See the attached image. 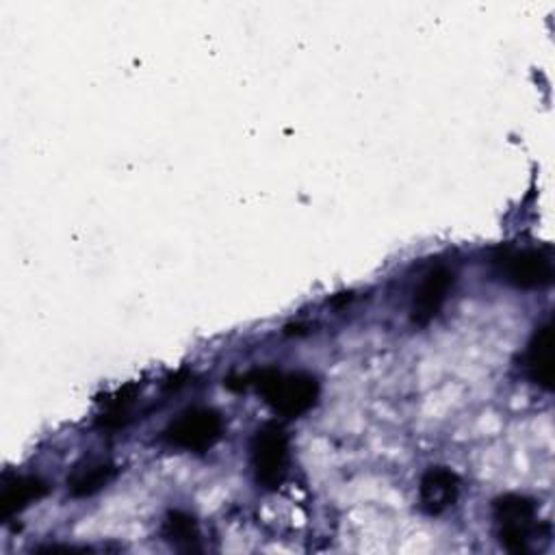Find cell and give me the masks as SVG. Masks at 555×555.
<instances>
[{
  "instance_id": "30bf717a",
  "label": "cell",
  "mask_w": 555,
  "mask_h": 555,
  "mask_svg": "<svg viewBox=\"0 0 555 555\" xmlns=\"http://www.w3.org/2000/svg\"><path fill=\"white\" fill-rule=\"evenodd\" d=\"M117 475L115 464L111 462H91L85 466H78L72 477L67 479V490L72 496H91L98 490L106 488Z\"/></svg>"
},
{
  "instance_id": "9c48e42d",
  "label": "cell",
  "mask_w": 555,
  "mask_h": 555,
  "mask_svg": "<svg viewBox=\"0 0 555 555\" xmlns=\"http://www.w3.org/2000/svg\"><path fill=\"white\" fill-rule=\"evenodd\" d=\"M525 371L535 386L544 390L553 388L555 366H553V325L551 323H544L533 332L525 351Z\"/></svg>"
},
{
  "instance_id": "7a4b0ae2",
  "label": "cell",
  "mask_w": 555,
  "mask_h": 555,
  "mask_svg": "<svg viewBox=\"0 0 555 555\" xmlns=\"http://www.w3.org/2000/svg\"><path fill=\"white\" fill-rule=\"evenodd\" d=\"M496 535L505 551L529 553L535 538L542 535L538 522V505L525 494H503L492 503ZM548 533H544L546 538Z\"/></svg>"
},
{
  "instance_id": "8fae6325",
  "label": "cell",
  "mask_w": 555,
  "mask_h": 555,
  "mask_svg": "<svg viewBox=\"0 0 555 555\" xmlns=\"http://www.w3.org/2000/svg\"><path fill=\"white\" fill-rule=\"evenodd\" d=\"M163 535H165V540H167L169 544H173L176 548H182V551H195V548H199V529H197V522H195V518L189 516L186 512L171 509V512L167 514Z\"/></svg>"
},
{
  "instance_id": "5b68a950",
  "label": "cell",
  "mask_w": 555,
  "mask_h": 555,
  "mask_svg": "<svg viewBox=\"0 0 555 555\" xmlns=\"http://www.w3.org/2000/svg\"><path fill=\"white\" fill-rule=\"evenodd\" d=\"M494 267L503 280L516 288L533 291L544 288L553 282V258L548 249L542 247H507L494 258Z\"/></svg>"
},
{
  "instance_id": "52a82bcc",
  "label": "cell",
  "mask_w": 555,
  "mask_h": 555,
  "mask_svg": "<svg viewBox=\"0 0 555 555\" xmlns=\"http://www.w3.org/2000/svg\"><path fill=\"white\" fill-rule=\"evenodd\" d=\"M460 496V477L447 466H431L423 473L418 481V507L438 516L455 505Z\"/></svg>"
},
{
  "instance_id": "ba28073f",
  "label": "cell",
  "mask_w": 555,
  "mask_h": 555,
  "mask_svg": "<svg viewBox=\"0 0 555 555\" xmlns=\"http://www.w3.org/2000/svg\"><path fill=\"white\" fill-rule=\"evenodd\" d=\"M48 494V483L37 475H7L0 488V522H7L30 503Z\"/></svg>"
},
{
  "instance_id": "277c9868",
  "label": "cell",
  "mask_w": 555,
  "mask_h": 555,
  "mask_svg": "<svg viewBox=\"0 0 555 555\" xmlns=\"http://www.w3.org/2000/svg\"><path fill=\"white\" fill-rule=\"evenodd\" d=\"M223 436V418L212 408H189L178 414L165 429L163 440L169 447L204 453Z\"/></svg>"
},
{
  "instance_id": "6da1fadb",
  "label": "cell",
  "mask_w": 555,
  "mask_h": 555,
  "mask_svg": "<svg viewBox=\"0 0 555 555\" xmlns=\"http://www.w3.org/2000/svg\"><path fill=\"white\" fill-rule=\"evenodd\" d=\"M247 386H254L278 414L288 418L304 416L319 399V382L304 371L286 373L271 366L256 369L241 377L238 388Z\"/></svg>"
},
{
  "instance_id": "3957f363",
  "label": "cell",
  "mask_w": 555,
  "mask_h": 555,
  "mask_svg": "<svg viewBox=\"0 0 555 555\" xmlns=\"http://www.w3.org/2000/svg\"><path fill=\"white\" fill-rule=\"evenodd\" d=\"M249 455L258 486L278 490L288 473L291 460V442L286 429L280 423H264L258 427L249 444Z\"/></svg>"
},
{
  "instance_id": "8992f818",
  "label": "cell",
  "mask_w": 555,
  "mask_h": 555,
  "mask_svg": "<svg viewBox=\"0 0 555 555\" xmlns=\"http://www.w3.org/2000/svg\"><path fill=\"white\" fill-rule=\"evenodd\" d=\"M453 282H455V275L444 264L431 267L421 278V282L414 291V297H412V306H410V319L414 325L423 327L438 317V312L442 310V306L449 297Z\"/></svg>"
}]
</instances>
